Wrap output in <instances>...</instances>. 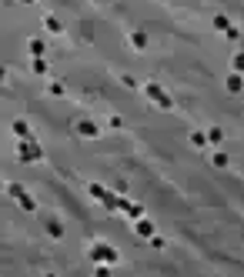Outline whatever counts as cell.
I'll use <instances>...</instances> for the list:
<instances>
[{
    "label": "cell",
    "instance_id": "6da1fadb",
    "mask_svg": "<svg viewBox=\"0 0 244 277\" xmlns=\"http://www.w3.org/2000/svg\"><path fill=\"white\" fill-rule=\"evenodd\" d=\"M87 197H90V200H97V204L104 207L107 214H114V211H117V194H114V190H107L104 184H97V181H90V184H87Z\"/></svg>",
    "mask_w": 244,
    "mask_h": 277
},
{
    "label": "cell",
    "instance_id": "7a4b0ae2",
    "mask_svg": "<svg viewBox=\"0 0 244 277\" xmlns=\"http://www.w3.org/2000/svg\"><path fill=\"white\" fill-rule=\"evenodd\" d=\"M87 257H90V264H117L121 261V254L107 244V240H94V244L87 247Z\"/></svg>",
    "mask_w": 244,
    "mask_h": 277
},
{
    "label": "cell",
    "instance_id": "3957f363",
    "mask_svg": "<svg viewBox=\"0 0 244 277\" xmlns=\"http://www.w3.org/2000/svg\"><path fill=\"white\" fill-rule=\"evenodd\" d=\"M17 157H20V164H41L44 160V147L33 137H24V141L17 144Z\"/></svg>",
    "mask_w": 244,
    "mask_h": 277
},
{
    "label": "cell",
    "instance_id": "277c9868",
    "mask_svg": "<svg viewBox=\"0 0 244 277\" xmlns=\"http://www.w3.org/2000/svg\"><path fill=\"white\" fill-rule=\"evenodd\" d=\"M144 97H147L151 103H157L161 111H174V97L167 94L161 84H154V80H151V84H144Z\"/></svg>",
    "mask_w": 244,
    "mask_h": 277
},
{
    "label": "cell",
    "instance_id": "5b68a950",
    "mask_svg": "<svg viewBox=\"0 0 244 277\" xmlns=\"http://www.w3.org/2000/svg\"><path fill=\"white\" fill-rule=\"evenodd\" d=\"M74 137H84V141H94V137H100V127L94 124L90 117H81V120H74Z\"/></svg>",
    "mask_w": 244,
    "mask_h": 277
},
{
    "label": "cell",
    "instance_id": "8992f818",
    "mask_svg": "<svg viewBox=\"0 0 244 277\" xmlns=\"http://www.w3.org/2000/svg\"><path fill=\"white\" fill-rule=\"evenodd\" d=\"M117 211H121V214H127L130 221L144 217V204H134V200H127V197H117Z\"/></svg>",
    "mask_w": 244,
    "mask_h": 277
},
{
    "label": "cell",
    "instance_id": "52a82bcc",
    "mask_svg": "<svg viewBox=\"0 0 244 277\" xmlns=\"http://www.w3.org/2000/svg\"><path fill=\"white\" fill-rule=\"evenodd\" d=\"M134 234H137V237H144V240H151V237H154V234H157V230H154V221H151V217H137V221H134Z\"/></svg>",
    "mask_w": 244,
    "mask_h": 277
},
{
    "label": "cell",
    "instance_id": "ba28073f",
    "mask_svg": "<svg viewBox=\"0 0 244 277\" xmlns=\"http://www.w3.org/2000/svg\"><path fill=\"white\" fill-rule=\"evenodd\" d=\"M127 44H130V50H147L151 33H147V30H127Z\"/></svg>",
    "mask_w": 244,
    "mask_h": 277
},
{
    "label": "cell",
    "instance_id": "9c48e42d",
    "mask_svg": "<svg viewBox=\"0 0 244 277\" xmlns=\"http://www.w3.org/2000/svg\"><path fill=\"white\" fill-rule=\"evenodd\" d=\"M224 90H228V94H241V90H244V74L231 71L228 77H224Z\"/></svg>",
    "mask_w": 244,
    "mask_h": 277
},
{
    "label": "cell",
    "instance_id": "30bf717a",
    "mask_svg": "<svg viewBox=\"0 0 244 277\" xmlns=\"http://www.w3.org/2000/svg\"><path fill=\"white\" fill-rule=\"evenodd\" d=\"M44 230H47V237H54V240L64 237V224H60L57 217H44Z\"/></svg>",
    "mask_w": 244,
    "mask_h": 277
},
{
    "label": "cell",
    "instance_id": "8fae6325",
    "mask_svg": "<svg viewBox=\"0 0 244 277\" xmlns=\"http://www.w3.org/2000/svg\"><path fill=\"white\" fill-rule=\"evenodd\" d=\"M187 137H191V147H197V151H207V144H211L207 141V130H191Z\"/></svg>",
    "mask_w": 244,
    "mask_h": 277
},
{
    "label": "cell",
    "instance_id": "7c38bea8",
    "mask_svg": "<svg viewBox=\"0 0 244 277\" xmlns=\"http://www.w3.org/2000/svg\"><path fill=\"white\" fill-rule=\"evenodd\" d=\"M44 30H47V33H64V24H60V17L44 14Z\"/></svg>",
    "mask_w": 244,
    "mask_h": 277
},
{
    "label": "cell",
    "instance_id": "4fadbf2b",
    "mask_svg": "<svg viewBox=\"0 0 244 277\" xmlns=\"http://www.w3.org/2000/svg\"><path fill=\"white\" fill-rule=\"evenodd\" d=\"M10 130H14V134L20 137V141H24V137H33V134H30V124H27V120H20V117H17L14 124H10Z\"/></svg>",
    "mask_w": 244,
    "mask_h": 277
},
{
    "label": "cell",
    "instance_id": "5bb4252c",
    "mask_svg": "<svg viewBox=\"0 0 244 277\" xmlns=\"http://www.w3.org/2000/svg\"><path fill=\"white\" fill-rule=\"evenodd\" d=\"M17 204H20V211H27V214H33V211H37V200H33L27 190L20 194V197H17Z\"/></svg>",
    "mask_w": 244,
    "mask_h": 277
},
{
    "label": "cell",
    "instance_id": "9a60e30c",
    "mask_svg": "<svg viewBox=\"0 0 244 277\" xmlns=\"http://www.w3.org/2000/svg\"><path fill=\"white\" fill-rule=\"evenodd\" d=\"M27 50H30V54H33V57H47V44H44V40H41V37H33V40H30V44H27Z\"/></svg>",
    "mask_w": 244,
    "mask_h": 277
},
{
    "label": "cell",
    "instance_id": "2e32d148",
    "mask_svg": "<svg viewBox=\"0 0 244 277\" xmlns=\"http://www.w3.org/2000/svg\"><path fill=\"white\" fill-rule=\"evenodd\" d=\"M211 27H214V30H221V33H228V30H231V27H234V24H231V20H228V17H224V14H214Z\"/></svg>",
    "mask_w": 244,
    "mask_h": 277
},
{
    "label": "cell",
    "instance_id": "e0dca14e",
    "mask_svg": "<svg viewBox=\"0 0 244 277\" xmlns=\"http://www.w3.org/2000/svg\"><path fill=\"white\" fill-rule=\"evenodd\" d=\"M231 160H228V154L224 151H218V154H211V167H218V170H224V167H228Z\"/></svg>",
    "mask_w": 244,
    "mask_h": 277
},
{
    "label": "cell",
    "instance_id": "ac0fdd59",
    "mask_svg": "<svg viewBox=\"0 0 244 277\" xmlns=\"http://www.w3.org/2000/svg\"><path fill=\"white\" fill-rule=\"evenodd\" d=\"M24 190H27V187H24V184H17V181H10V184H7V197H10V200H17V197H20V194H24Z\"/></svg>",
    "mask_w": 244,
    "mask_h": 277
},
{
    "label": "cell",
    "instance_id": "d6986e66",
    "mask_svg": "<svg viewBox=\"0 0 244 277\" xmlns=\"http://www.w3.org/2000/svg\"><path fill=\"white\" fill-rule=\"evenodd\" d=\"M207 141H211V144H224V130H221V127H207Z\"/></svg>",
    "mask_w": 244,
    "mask_h": 277
},
{
    "label": "cell",
    "instance_id": "ffe728a7",
    "mask_svg": "<svg viewBox=\"0 0 244 277\" xmlns=\"http://www.w3.org/2000/svg\"><path fill=\"white\" fill-rule=\"evenodd\" d=\"M47 90H50L54 97H64V94H67V87L60 84V80H50V84H47Z\"/></svg>",
    "mask_w": 244,
    "mask_h": 277
},
{
    "label": "cell",
    "instance_id": "44dd1931",
    "mask_svg": "<svg viewBox=\"0 0 244 277\" xmlns=\"http://www.w3.org/2000/svg\"><path fill=\"white\" fill-rule=\"evenodd\" d=\"M231 71L244 74V50H241V54H234V57H231Z\"/></svg>",
    "mask_w": 244,
    "mask_h": 277
},
{
    "label": "cell",
    "instance_id": "7402d4cb",
    "mask_svg": "<svg viewBox=\"0 0 244 277\" xmlns=\"http://www.w3.org/2000/svg\"><path fill=\"white\" fill-rule=\"evenodd\" d=\"M30 67H33V74H41V77L47 74V60H44V57H33V63H30Z\"/></svg>",
    "mask_w": 244,
    "mask_h": 277
},
{
    "label": "cell",
    "instance_id": "603a6c76",
    "mask_svg": "<svg viewBox=\"0 0 244 277\" xmlns=\"http://www.w3.org/2000/svg\"><path fill=\"white\" fill-rule=\"evenodd\" d=\"M147 244L154 247V251H164V247H167V240H164V237H161V234H154V237L147 240Z\"/></svg>",
    "mask_w": 244,
    "mask_h": 277
},
{
    "label": "cell",
    "instance_id": "cb8c5ba5",
    "mask_svg": "<svg viewBox=\"0 0 244 277\" xmlns=\"http://www.w3.org/2000/svg\"><path fill=\"white\" fill-rule=\"evenodd\" d=\"M111 267H114V264H94V274H97V277H107V274H111Z\"/></svg>",
    "mask_w": 244,
    "mask_h": 277
},
{
    "label": "cell",
    "instance_id": "d4e9b609",
    "mask_svg": "<svg viewBox=\"0 0 244 277\" xmlns=\"http://www.w3.org/2000/svg\"><path fill=\"white\" fill-rule=\"evenodd\" d=\"M107 127H111V130H121V127H124V120L117 117V114H111V117H107Z\"/></svg>",
    "mask_w": 244,
    "mask_h": 277
},
{
    "label": "cell",
    "instance_id": "484cf974",
    "mask_svg": "<svg viewBox=\"0 0 244 277\" xmlns=\"http://www.w3.org/2000/svg\"><path fill=\"white\" fill-rule=\"evenodd\" d=\"M224 37H228V40H237V37H241V30H237V24H234V27H231V30H228V33H224Z\"/></svg>",
    "mask_w": 244,
    "mask_h": 277
},
{
    "label": "cell",
    "instance_id": "4316f807",
    "mask_svg": "<svg viewBox=\"0 0 244 277\" xmlns=\"http://www.w3.org/2000/svg\"><path fill=\"white\" fill-rule=\"evenodd\" d=\"M20 4H33V0H20Z\"/></svg>",
    "mask_w": 244,
    "mask_h": 277
}]
</instances>
